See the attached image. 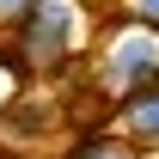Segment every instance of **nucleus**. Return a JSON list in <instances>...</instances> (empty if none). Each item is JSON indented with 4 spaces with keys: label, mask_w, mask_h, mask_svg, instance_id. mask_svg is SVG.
Wrapping results in <instances>:
<instances>
[{
    "label": "nucleus",
    "mask_w": 159,
    "mask_h": 159,
    "mask_svg": "<svg viewBox=\"0 0 159 159\" xmlns=\"http://www.w3.org/2000/svg\"><path fill=\"white\" fill-rule=\"evenodd\" d=\"M104 74H110V86H122V92L153 86V80H159V25L116 37V49H110V67H104Z\"/></svg>",
    "instance_id": "f257e3e1"
},
{
    "label": "nucleus",
    "mask_w": 159,
    "mask_h": 159,
    "mask_svg": "<svg viewBox=\"0 0 159 159\" xmlns=\"http://www.w3.org/2000/svg\"><path fill=\"white\" fill-rule=\"evenodd\" d=\"M19 25H25V55H31V61L49 67V61L67 55V25H74V19H67V6H61V0H37Z\"/></svg>",
    "instance_id": "f03ea898"
},
{
    "label": "nucleus",
    "mask_w": 159,
    "mask_h": 159,
    "mask_svg": "<svg viewBox=\"0 0 159 159\" xmlns=\"http://www.w3.org/2000/svg\"><path fill=\"white\" fill-rule=\"evenodd\" d=\"M122 129H129L135 141H147V147H159V80L141 86V92H129V104H122Z\"/></svg>",
    "instance_id": "7ed1b4c3"
},
{
    "label": "nucleus",
    "mask_w": 159,
    "mask_h": 159,
    "mask_svg": "<svg viewBox=\"0 0 159 159\" xmlns=\"http://www.w3.org/2000/svg\"><path fill=\"white\" fill-rule=\"evenodd\" d=\"M74 159H129V153H122V147H110V141H92V147H80Z\"/></svg>",
    "instance_id": "20e7f679"
},
{
    "label": "nucleus",
    "mask_w": 159,
    "mask_h": 159,
    "mask_svg": "<svg viewBox=\"0 0 159 159\" xmlns=\"http://www.w3.org/2000/svg\"><path fill=\"white\" fill-rule=\"evenodd\" d=\"M31 6H37V0H0V19H6V25H19Z\"/></svg>",
    "instance_id": "39448f33"
},
{
    "label": "nucleus",
    "mask_w": 159,
    "mask_h": 159,
    "mask_svg": "<svg viewBox=\"0 0 159 159\" xmlns=\"http://www.w3.org/2000/svg\"><path fill=\"white\" fill-rule=\"evenodd\" d=\"M135 19L141 25H159V0H135Z\"/></svg>",
    "instance_id": "423d86ee"
}]
</instances>
